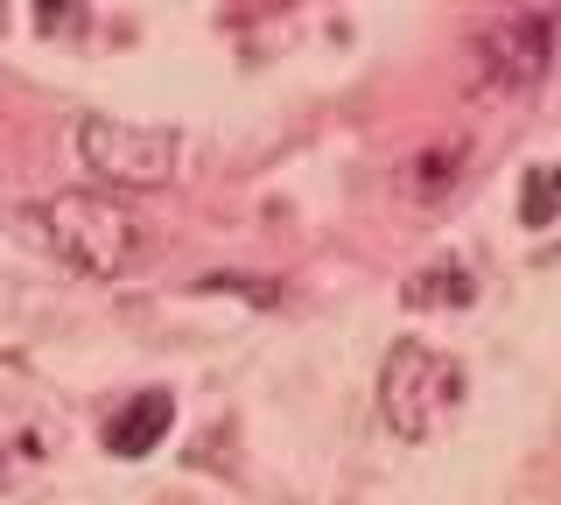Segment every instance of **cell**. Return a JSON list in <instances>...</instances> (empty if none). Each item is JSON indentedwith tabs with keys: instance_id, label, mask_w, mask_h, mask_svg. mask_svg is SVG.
Masks as SVG:
<instances>
[{
	"instance_id": "6da1fadb",
	"label": "cell",
	"mask_w": 561,
	"mask_h": 505,
	"mask_svg": "<svg viewBox=\"0 0 561 505\" xmlns=\"http://www.w3.org/2000/svg\"><path fill=\"white\" fill-rule=\"evenodd\" d=\"M35 225L57 246V260H70L78 274H99V282H119V274L148 267V253H154L140 218L127 204H113L105 190H57V197L35 204Z\"/></svg>"
},
{
	"instance_id": "7a4b0ae2",
	"label": "cell",
	"mask_w": 561,
	"mask_h": 505,
	"mask_svg": "<svg viewBox=\"0 0 561 505\" xmlns=\"http://www.w3.org/2000/svg\"><path fill=\"white\" fill-rule=\"evenodd\" d=\"M463 400V372L456 358H443L435 344L400 337L379 365V422L400 435V443H428L435 422Z\"/></svg>"
},
{
	"instance_id": "3957f363",
	"label": "cell",
	"mask_w": 561,
	"mask_h": 505,
	"mask_svg": "<svg viewBox=\"0 0 561 505\" xmlns=\"http://www.w3.org/2000/svg\"><path fill=\"white\" fill-rule=\"evenodd\" d=\"M78 154L105 190H162L175 176V134L140 127V119H113V113L78 119Z\"/></svg>"
},
{
	"instance_id": "277c9868",
	"label": "cell",
	"mask_w": 561,
	"mask_h": 505,
	"mask_svg": "<svg viewBox=\"0 0 561 505\" xmlns=\"http://www.w3.org/2000/svg\"><path fill=\"white\" fill-rule=\"evenodd\" d=\"M548 64H554V14L548 8L491 22L478 36V84L484 92H526V84L548 78Z\"/></svg>"
},
{
	"instance_id": "5b68a950",
	"label": "cell",
	"mask_w": 561,
	"mask_h": 505,
	"mask_svg": "<svg viewBox=\"0 0 561 505\" xmlns=\"http://www.w3.org/2000/svg\"><path fill=\"white\" fill-rule=\"evenodd\" d=\"M169 422H175V393L169 387H140L127 408H113L105 414V457H148V449H162V435H169Z\"/></svg>"
},
{
	"instance_id": "8992f818",
	"label": "cell",
	"mask_w": 561,
	"mask_h": 505,
	"mask_svg": "<svg viewBox=\"0 0 561 505\" xmlns=\"http://www.w3.org/2000/svg\"><path fill=\"white\" fill-rule=\"evenodd\" d=\"M400 302L408 309H463V302H478V282L463 267H421V274H408Z\"/></svg>"
},
{
	"instance_id": "52a82bcc",
	"label": "cell",
	"mask_w": 561,
	"mask_h": 505,
	"mask_svg": "<svg viewBox=\"0 0 561 505\" xmlns=\"http://www.w3.org/2000/svg\"><path fill=\"white\" fill-rule=\"evenodd\" d=\"M519 218L534 225V232H548V225H554V169H548V162L526 169V183H519Z\"/></svg>"
},
{
	"instance_id": "ba28073f",
	"label": "cell",
	"mask_w": 561,
	"mask_h": 505,
	"mask_svg": "<svg viewBox=\"0 0 561 505\" xmlns=\"http://www.w3.org/2000/svg\"><path fill=\"white\" fill-rule=\"evenodd\" d=\"M463 162H470V148H463V141H443V148H428V154L414 162V183H421V197H435L443 183H456V176H463Z\"/></svg>"
},
{
	"instance_id": "9c48e42d",
	"label": "cell",
	"mask_w": 561,
	"mask_h": 505,
	"mask_svg": "<svg viewBox=\"0 0 561 505\" xmlns=\"http://www.w3.org/2000/svg\"><path fill=\"white\" fill-rule=\"evenodd\" d=\"M35 28H49V36L57 28H92V14L84 8H35Z\"/></svg>"
}]
</instances>
